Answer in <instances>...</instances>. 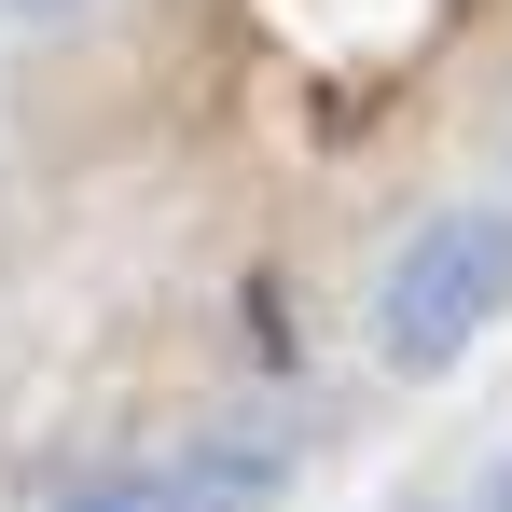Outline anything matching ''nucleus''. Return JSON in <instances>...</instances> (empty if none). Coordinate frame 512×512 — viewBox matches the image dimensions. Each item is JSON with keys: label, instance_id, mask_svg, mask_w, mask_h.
<instances>
[{"label": "nucleus", "instance_id": "f257e3e1", "mask_svg": "<svg viewBox=\"0 0 512 512\" xmlns=\"http://www.w3.org/2000/svg\"><path fill=\"white\" fill-rule=\"evenodd\" d=\"M499 305H512V208H429L374 277V360L388 374H457Z\"/></svg>", "mask_w": 512, "mask_h": 512}, {"label": "nucleus", "instance_id": "f03ea898", "mask_svg": "<svg viewBox=\"0 0 512 512\" xmlns=\"http://www.w3.org/2000/svg\"><path fill=\"white\" fill-rule=\"evenodd\" d=\"M277 485H291L277 429H208V443L167 457V512H277Z\"/></svg>", "mask_w": 512, "mask_h": 512}, {"label": "nucleus", "instance_id": "7ed1b4c3", "mask_svg": "<svg viewBox=\"0 0 512 512\" xmlns=\"http://www.w3.org/2000/svg\"><path fill=\"white\" fill-rule=\"evenodd\" d=\"M42 512H167V471H97V485H56Z\"/></svg>", "mask_w": 512, "mask_h": 512}, {"label": "nucleus", "instance_id": "20e7f679", "mask_svg": "<svg viewBox=\"0 0 512 512\" xmlns=\"http://www.w3.org/2000/svg\"><path fill=\"white\" fill-rule=\"evenodd\" d=\"M0 14H28V28H84L97 0H0Z\"/></svg>", "mask_w": 512, "mask_h": 512}, {"label": "nucleus", "instance_id": "39448f33", "mask_svg": "<svg viewBox=\"0 0 512 512\" xmlns=\"http://www.w3.org/2000/svg\"><path fill=\"white\" fill-rule=\"evenodd\" d=\"M499 512H512V485H499Z\"/></svg>", "mask_w": 512, "mask_h": 512}]
</instances>
